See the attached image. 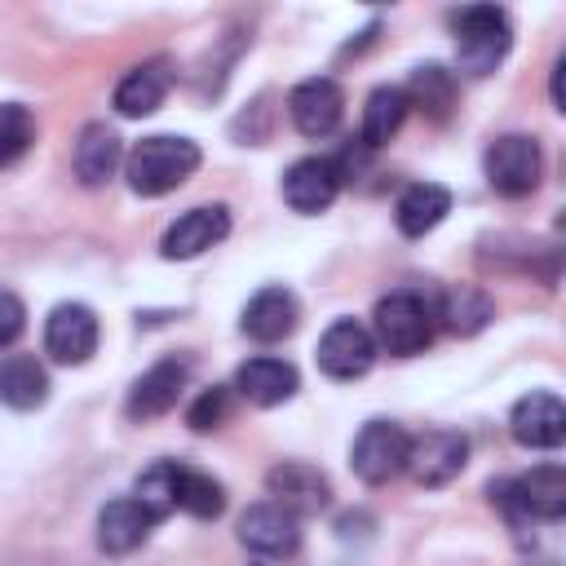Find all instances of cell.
<instances>
[{
    "instance_id": "14",
    "label": "cell",
    "mask_w": 566,
    "mask_h": 566,
    "mask_svg": "<svg viewBox=\"0 0 566 566\" xmlns=\"http://www.w3.org/2000/svg\"><path fill=\"white\" fill-rule=\"evenodd\" d=\"M509 433H513V442H522L531 451L562 447V438H566V407H562V398L544 394V389L517 398L513 411H509Z\"/></svg>"
},
{
    "instance_id": "12",
    "label": "cell",
    "mask_w": 566,
    "mask_h": 566,
    "mask_svg": "<svg viewBox=\"0 0 566 566\" xmlns=\"http://www.w3.org/2000/svg\"><path fill=\"white\" fill-rule=\"evenodd\" d=\"M340 177H345V172L336 168V159L305 155V159H296V164L283 172V199H287L292 212H305V217L327 212L332 199L340 195Z\"/></svg>"
},
{
    "instance_id": "23",
    "label": "cell",
    "mask_w": 566,
    "mask_h": 566,
    "mask_svg": "<svg viewBox=\"0 0 566 566\" xmlns=\"http://www.w3.org/2000/svg\"><path fill=\"white\" fill-rule=\"evenodd\" d=\"M447 212H451V190L438 186V181H416V186H407V190L398 195V203H394V221H398V230H402L407 239L429 234Z\"/></svg>"
},
{
    "instance_id": "27",
    "label": "cell",
    "mask_w": 566,
    "mask_h": 566,
    "mask_svg": "<svg viewBox=\"0 0 566 566\" xmlns=\"http://www.w3.org/2000/svg\"><path fill=\"white\" fill-rule=\"evenodd\" d=\"M402 93H407V106H420L424 115L447 119V111L455 102V80L442 66H416V75H411V84Z\"/></svg>"
},
{
    "instance_id": "15",
    "label": "cell",
    "mask_w": 566,
    "mask_h": 566,
    "mask_svg": "<svg viewBox=\"0 0 566 566\" xmlns=\"http://www.w3.org/2000/svg\"><path fill=\"white\" fill-rule=\"evenodd\" d=\"M287 115L296 124V133L305 137H327L340 115H345V97L336 88V80L327 75H314V80H301L292 93H287Z\"/></svg>"
},
{
    "instance_id": "10",
    "label": "cell",
    "mask_w": 566,
    "mask_h": 566,
    "mask_svg": "<svg viewBox=\"0 0 566 566\" xmlns=\"http://www.w3.org/2000/svg\"><path fill=\"white\" fill-rule=\"evenodd\" d=\"M97 349V314L80 301H66L49 314L44 323V354L53 363H66V367H80L88 363Z\"/></svg>"
},
{
    "instance_id": "7",
    "label": "cell",
    "mask_w": 566,
    "mask_h": 566,
    "mask_svg": "<svg viewBox=\"0 0 566 566\" xmlns=\"http://www.w3.org/2000/svg\"><path fill=\"white\" fill-rule=\"evenodd\" d=\"M265 491L274 495L270 504H279V509L292 513L296 522H301V517H314V513H323V509L332 504L327 478H323L314 464H305V460H283V464H274V469L265 473Z\"/></svg>"
},
{
    "instance_id": "32",
    "label": "cell",
    "mask_w": 566,
    "mask_h": 566,
    "mask_svg": "<svg viewBox=\"0 0 566 566\" xmlns=\"http://www.w3.org/2000/svg\"><path fill=\"white\" fill-rule=\"evenodd\" d=\"M562 71H566V57L553 62V106H557V111H566V97H562Z\"/></svg>"
},
{
    "instance_id": "28",
    "label": "cell",
    "mask_w": 566,
    "mask_h": 566,
    "mask_svg": "<svg viewBox=\"0 0 566 566\" xmlns=\"http://www.w3.org/2000/svg\"><path fill=\"white\" fill-rule=\"evenodd\" d=\"M35 142V119L18 102H0V168L18 164Z\"/></svg>"
},
{
    "instance_id": "3",
    "label": "cell",
    "mask_w": 566,
    "mask_h": 566,
    "mask_svg": "<svg viewBox=\"0 0 566 566\" xmlns=\"http://www.w3.org/2000/svg\"><path fill=\"white\" fill-rule=\"evenodd\" d=\"M491 504H500L513 522H562L566 517V469L562 464H535L531 473L513 482L491 486Z\"/></svg>"
},
{
    "instance_id": "2",
    "label": "cell",
    "mask_w": 566,
    "mask_h": 566,
    "mask_svg": "<svg viewBox=\"0 0 566 566\" xmlns=\"http://www.w3.org/2000/svg\"><path fill=\"white\" fill-rule=\"evenodd\" d=\"M513 44L509 13L495 4H469L455 13V62L464 75H491Z\"/></svg>"
},
{
    "instance_id": "25",
    "label": "cell",
    "mask_w": 566,
    "mask_h": 566,
    "mask_svg": "<svg viewBox=\"0 0 566 566\" xmlns=\"http://www.w3.org/2000/svg\"><path fill=\"white\" fill-rule=\"evenodd\" d=\"M407 119V93L398 84H380L371 88L367 106H363V146H385Z\"/></svg>"
},
{
    "instance_id": "20",
    "label": "cell",
    "mask_w": 566,
    "mask_h": 566,
    "mask_svg": "<svg viewBox=\"0 0 566 566\" xmlns=\"http://www.w3.org/2000/svg\"><path fill=\"white\" fill-rule=\"evenodd\" d=\"M168 84H172V71H168L164 57L142 62V66H133V71L115 84V111H119L124 119H142V115H150V111L164 106Z\"/></svg>"
},
{
    "instance_id": "26",
    "label": "cell",
    "mask_w": 566,
    "mask_h": 566,
    "mask_svg": "<svg viewBox=\"0 0 566 566\" xmlns=\"http://www.w3.org/2000/svg\"><path fill=\"white\" fill-rule=\"evenodd\" d=\"M181 464H172V460H159V464H150L146 473H137V486H133V500L159 522V517H168L172 509H177V495H181Z\"/></svg>"
},
{
    "instance_id": "4",
    "label": "cell",
    "mask_w": 566,
    "mask_h": 566,
    "mask_svg": "<svg viewBox=\"0 0 566 566\" xmlns=\"http://www.w3.org/2000/svg\"><path fill=\"white\" fill-rule=\"evenodd\" d=\"M433 336V310L424 305V296L416 292H389L376 301V314H371V340L398 358L407 354H420Z\"/></svg>"
},
{
    "instance_id": "21",
    "label": "cell",
    "mask_w": 566,
    "mask_h": 566,
    "mask_svg": "<svg viewBox=\"0 0 566 566\" xmlns=\"http://www.w3.org/2000/svg\"><path fill=\"white\" fill-rule=\"evenodd\" d=\"M71 164H75L80 186H106V181L115 177V168L124 164V146H119L115 128H106V124H84L80 137H75Z\"/></svg>"
},
{
    "instance_id": "18",
    "label": "cell",
    "mask_w": 566,
    "mask_h": 566,
    "mask_svg": "<svg viewBox=\"0 0 566 566\" xmlns=\"http://www.w3.org/2000/svg\"><path fill=\"white\" fill-rule=\"evenodd\" d=\"M234 389H239L248 402H256V407H279V402H287V398L301 389V376H296L292 363L261 354V358H248V363L234 371Z\"/></svg>"
},
{
    "instance_id": "11",
    "label": "cell",
    "mask_w": 566,
    "mask_h": 566,
    "mask_svg": "<svg viewBox=\"0 0 566 566\" xmlns=\"http://www.w3.org/2000/svg\"><path fill=\"white\" fill-rule=\"evenodd\" d=\"M376 363V340L363 323L354 318H336L323 336H318V367L332 380H358L367 367Z\"/></svg>"
},
{
    "instance_id": "17",
    "label": "cell",
    "mask_w": 566,
    "mask_h": 566,
    "mask_svg": "<svg viewBox=\"0 0 566 566\" xmlns=\"http://www.w3.org/2000/svg\"><path fill=\"white\" fill-rule=\"evenodd\" d=\"M296 318H301V310H296V296L287 287H261L243 305L239 327H243V336H252L261 345H274V340H283V336L296 332Z\"/></svg>"
},
{
    "instance_id": "19",
    "label": "cell",
    "mask_w": 566,
    "mask_h": 566,
    "mask_svg": "<svg viewBox=\"0 0 566 566\" xmlns=\"http://www.w3.org/2000/svg\"><path fill=\"white\" fill-rule=\"evenodd\" d=\"M150 526H155V517H150L133 495L111 500V504H102V513H97V548L111 553V557H124V553H133V548L146 544Z\"/></svg>"
},
{
    "instance_id": "5",
    "label": "cell",
    "mask_w": 566,
    "mask_h": 566,
    "mask_svg": "<svg viewBox=\"0 0 566 566\" xmlns=\"http://www.w3.org/2000/svg\"><path fill=\"white\" fill-rule=\"evenodd\" d=\"M482 168H486V181L491 190H500L504 199H522L539 186V172H544V155H539V142L526 137V133H509V137H495L482 155Z\"/></svg>"
},
{
    "instance_id": "1",
    "label": "cell",
    "mask_w": 566,
    "mask_h": 566,
    "mask_svg": "<svg viewBox=\"0 0 566 566\" xmlns=\"http://www.w3.org/2000/svg\"><path fill=\"white\" fill-rule=\"evenodd\" d=\"M199 146L190 137H172V133H155V137H142L128 159H124V177H128V190L142 195V199H159L168 190H177L195 168H199Z\"/></svg>"
},
{
    "instance_id": "31",
    "label": "cell",
    "mask_w": 566,
    "mask_h": 566,
    "mask_svg": "<svg viewBox=\"0 0 566 566\" xmlns=\"http://www.w3.org/2000/svg\"><path fill=\"white\" fill-rule=\"evenodd\" d=\"M22 327H27V305H22L13 292L0 287V349L13 345V340L22 336Z\"/></svg>"
},
{
    "instance_id": "22",
    "label": "cell",
    "mask_w": 566,
    "mask_h": 566,
    "mask_svg": "<svg viewBox=\"0 0 566 566\" xmlns=\"http://www.w3.org/2000/svg\"><path fill=\"white\" fill-rule=\"evenodd\" d=\"M49 398V371L35 354H9L0 358V402L13 411H35Z\"/></svg>"
},
{
    "instance_id": "8",
    "label": "cell",
    "mask_w": 566,
    "mask_h": 566,
    "mask_svg": "<svg viewBox=\"0 0 566 566\" xmlns=\"http://www.w3.org/2000/svg\"><path fill=\"white\" fill-rule=\"evenodd\" d=\"M186 380H190V358H181V354H168L155 367H146L128 389V402H124L128 420H155V416L172 411Z\"/></svg>"
},
{
    "instance_id": "6",
    "label": "cell",
    "mask_w": 566,
    "mask_h": 566,
    "mask_svg": "<svg viewBox=\"0 0 566 566\" xmlns=\"http://www.w3.org/2000/svg\"><path fill=\"white\" fill-rule=\"evenodd\" d=\"M407 429L394 420H367L349 447V464L367 486H380L407 469Z\"/></svg>"
},
{
    "instance_id": "24",
    "label": "cell",
    "mask_w": 566,
    "mask_h": 566,
    "mask_svg": "<svg viewBox=\"0 0 566 566\" xmlns=\"http://www.w3.org/2000/svg\"><path fill=\"white\" fill-rule=\"evenodd\" d=\"M438 318H442L447 332H455V336H473V332H482V327L495 318V305H491V296H486L482 287L460 283V287L442 292Z\"/></svg>"
},
{
    "instance_id": "30",
    "label": "cell",
    "mask_w": 566,
    "mask_h": 566,
    "mask_svg": "<svg viewBox=\"0 0 566 566\" xmlns=\"http://www.w3.org/2000/svg\"><path fill=\"white\" fill-rule=\"evenodd\" d=\"M226 416H230V389H226V385H212V389H203V394L190 402L186 424L199 429V433H208V429H217Z\"/></svg>"
},
{
    "instance_id": "13",
    "label": "cell",
    "mask_w": 566,
    "mask_h": 566,
    "mask_svg": "<svg viewBox=\"0 0 566 566\" xmlns=\"http://www.w3.org/2000/svg\"><path fill=\"white\" fill-rule=\"evenodd\" d=\"M230 234V212L221 203H203V208H190L181 212L164 239H159V252L168 261H190V256H203L208 248H217L221 239Z\"/></svg>"
},
{
    "instance_id": "16",
    "label": "cell",
    "mask_w": 566,
    "mask_h": 566,
    "mask_svg": "<svg viewBox=\"0 0 566 566\" xmlns=\"http://www.w3.org/2000/svg\"><path fill=\"white\" fill-rule=\"evenodd\" d=\"M239 544L256 557H292L301 544V526L279 504H252L239 517Z\"/></svg>"
},
{
    "instance_id": "29",
    "label": "cell",
    "mask_w": 566,
    "mask_h": 566,
    "mask_svg": "<svg viewBox=\"0 0 566 566\" xmlns=\"http://www.w3.org/2000/svg\"><path fill=\"white\" fill-rule=\"evenodd\" d=\"M177 509H186L190 517H203V522H208V517H221V509H226V491H221V482H217V478L186 469V473H181Z\"/></svg>"
},
{
    "instance_id": "9",
    "label": "cell",
    "mask_w": 566,
    "mask_h": 566,
    "mask_svg": "<svg viewBox=\"0 0 566 566\" xmlns=\"http://www.w3.org/2000/svg\"><path fill=\"white\" fill-rule=\"evenodd\" d=\"M469 442L455 429H424L420 438L407 442V473L420 486H447L464 469Z\"/></svg>"
}]
</instances>
